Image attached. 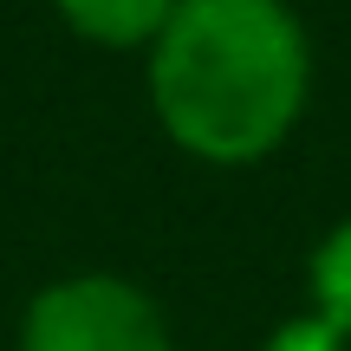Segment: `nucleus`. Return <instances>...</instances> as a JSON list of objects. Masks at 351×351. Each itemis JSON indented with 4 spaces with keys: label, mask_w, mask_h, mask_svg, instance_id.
<instances>
[{
    "label": "nucleus",
    "mask_w": 351,
    "mask_h": 351,
    "mask_svg": "<svg viewBox=\"0 0 351 351\" xmlns=\"http://www.w3.org/2000/svg\"><path fill=\"white\" fill-rule=\"evenodd\" d=\"M254 351H351V345H345V332L332 326V319H319L313 306H306V313L280 319V326L267 332V339L254 345Z\"/></svg>",
    "instance_id": "obj_5"
},
{
    "label": "nucleus",
    "mask_w": 351,
    "mask_h": 351,
    "mask_svg": "<svg viewBox=\"0 0 351 351\" xmlns=\"http://www.w3.org/2000/svg\"><path fill=\"white\" fill-rule=\"evenodd\" d=\"M306 306L319 319H332L351 345V215L332 221L313 241V254H306Z\"/></svg>",
    "instance_id": "obj_4"
},
{
    "label": "nucleus",
    "mask_w": 351,
    "mask_h": 351,
    "mask_svg": "<svg viewBox=\"0 0 351 351\" xmlns=\"http://www.w3.org/2000/svg\"><path fill=\"white\" fill-rule=\"evenodd\" d=\"M13 351H176L169 313L124 274H65L26 300Z\"/></svg>",
    "instance_id": "obj_2"
},
{
    "label": "nucleus",
    "mask_w": 351,
    "mask_h": 351,
    "mask_svg": "<svg viewBox=\"0 0 351 351\" xmlns=\"http://www.w3.org/2000/svg\"><path fill=\"white\" fill-rule=\"evenodd\" d=\"M182 0H52L65 33L98 52H150Z\"/></svg>",
    "instance_id": "obj_3"
},
{
    "label": "nucleus",
    "mask_w": 351,
    "mask_h": 351,
    "mask_svg": "<svg viewBox=\"0 0 351 351\" xmlns=\"http://www.w3.org/2000/svg\"><path fill=\"white\" fill-rule=\"evenodd\" d=\"M150 111L189 163L254 169L313 104V33L293 0H182L143 52Z\"/></svg>",
    "instance_id": "obj_1"
}]
</instances>
